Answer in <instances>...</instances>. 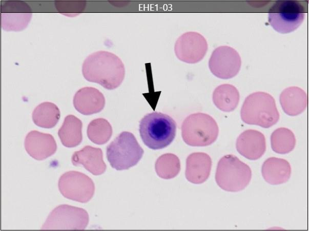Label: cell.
<instances>
[{
  "instance_id": "cell-1",
  "label": "cell",
  "mask_w": 309,
  "mask_h": 231,
  "mask_svg": "<svg viewBox=\"0 0 309 231\" xmlns=\"http://www.w3.org/2000/svg\"><path fill=\"white\" fill-rule=\"evenodd\" d=\"M82 73L88 81L113 90L122 83L125 68L121 60L113 53L99 51L89 55L82 66Z\"/></svg>"
},
{
  "instance_id": "cell-2",
  "label": "cell",
  "mask_w": 309,
  "mask_h": 231,
  "mask_svg": "<svg viewBox=\"0 0 309 231\" xmlns=\"http://www.w3.org/2000/svg\"><path fill=\"white\" fill-rule=\"evenodd\" d=\"M176 131L175 120L168 115L154 112L140 121L139 133L144 144L152 150L163 149L174 140Z\"/></svg>"
},
{
  "instance_id": "cell-3",
  "label": "cell",
  "mask_w": 309,
  "mask_h": 231,
  "mask_svg": "<svg viewBox=\"0 0 309 231\" xmlns=\"http://www.w3.org/2000/svg\"><path fill=\"white\" fill-rule=\"evenodd\" d=\"M245 123L269 128L279 120L280 115L273 97L264 92H256L246 97L240 112Z\"/></svg>"
},
{
  "instance_id": "cell-4",
  "label": "cell",
  "mask_w": 309,
  "mask_h": 231,
  "mask_svg": "<svg viewBox=\"0 0 309 231\" xmlns=\"http://www.w3.org/2000/svg\"><path fill=\"white\" fill-rule=\"evenodd\" d=\"M251 178V168L236 156L226 155L219 160L215 180L222 190L231 192L242 191L249 184Z\"/></svg>"
},
{
  "instance_id": "cell-5",
  "label": "cell",
  "mask_w": 309,
  "mask_h": 231,
  "mask_svg": "<svg viewBox=\"0 0 309 231\" xmlns=\"http://www.w3.org/2000/svg\"><path fill=\"white\" fill-rule=\"evenodd\" d=\"M219 128L215 120L203 113L190 115L181 125L182 137L186 143L193 146H205L214 142Z\"/></svg>"
},
{
  "instance_id": "cell-6",
  "label": "cell",
  "mask_w": 309,
  "mask_h": 231,
  "mask_svg": "<svg viewBox=\"0 0 309 231\" xmlns=\"http://www.w3.org/2000/svg\"><path fill=\"white\" fill-rule=\"evenodd\" d=\"M143 150L134 135L122 132L107 147L106 155L111 166L116 170H128L141 159Z\"/></svg>"
},
{
  "instance_id": "cell-7",
  "label": "cell",
  "mask_w": 309,
  "mask_h": 231,
  "mask_svg": "<svg viewBox=\"0 0 309 231\" xmlns=\"http://www.w3.org/2000/svg\"><path fill=\"white\" fill-rule=\"evenodd\" d=\"M304 7L300 2L277 1L269 10V22L277 32L287 33L298 28L304 19Z\"/></svg>"
},
{
  "instance_id": "cell-8",
  "label": "cell",
  "mask_w": 309,
  "mask_h": 231,
  "mask_svg": "<svg viewBox=\"0 0 309 231\" xmlns=\"http://www.w3.org/2000/svg\"><path fill=\"white\" fill-rule=\"evenodd\" d=\"M89 222L87 212L83 208L61 204L49 214L42 230H84Z\"/></svg>"
},
{
  "instance_id": "cell-9",
  "label": "cell",
  "mask_w": 309,
  "mask_h": 231,
  "mask_svg": "<svg viewBox=\"0 0 309 231\" xmlns=\"http://www.w3.org/2000/svg\"><path fill=\"white\" fill-rule=\"evenodd\" d=\"M58 190L65 198L81 203L88 202L93 197L95 186L92 180L85 174L70 171L60 176Z\"/></svg>"
},
{
  "instance_id": "cell-10",
  "label": "cell",
  "mask_w": 309,
  "mask_h": 231,
  "mask_svg": "<svg viewBox=\"0 0 309 231\" xmlns=\"http://www.w3.org/2000/svg\"><path fill=\"white\" fill-rule=\"evenodd\" d=\"M241 65L238 53L233 48L226 46L216 48L209 61L211 72L218 78L230 79L239 72Z\"/></svg>"
},
{
  "instance_id": "cell-11",
  "label": "cell",
  "mask_w": 309,
  "mask_h": 231,
  "mask_svg": "<svg viewBox=\"0 0 309 231\" xmlns=\"http://www.w3.org/2000/svg\"><path fill=\"white\" fill-rule=\"evenodd\" d=\"M208 50L205 38L196 32H187L180 36L175 42L174 52L181 61L195 64L203 59Z\"/></svg>"
},
{
  "instance_id": "cell-12",
  "label": "cell",
  "mask_w": 309,
  "mask_h": 231,
  "mask_svg": "<svg viewBox=\"0 0 309 231\" xmlns=\"http://www.w3.org/2000/svg\"><path fill=\"white\" fill-rule=\"evenodd\" d=\"M31 16V8L22 1H7L1 7V27L6 31H18L24 29Z\"/></svg>"
},
{
  "instance_id": "cell-13",
  "label": "cell",
  "mask_w": 309,
  "mask_h": 231,
  "mask_svg": "<svg viewBox=\"0 0 309 231\" xmlns=\"http://www.w3.org/2000/svg\"><path fill=\"white\" fill-rule=\"evenodd\" d=\"M24 146L27 153L37 160L47 158L53 155L57 149L55 140L52 135L36 130L27 134Z\"/></svg>"
},
{
  "instance_id": "cell-14",
  "label": "cell",
  "mask_w": 309,
  "mask_h": 231,
  "mask_svg": "<svg viewBox=\"0 0 309 231\" xmlns=\"http://www.w3.org/2000/svg\"><path fill=\"white\" fill-rule=\"evenodd\" d=\"M236 148L238 152L246 159L257 160L263 156L266 150L264 135L257 130H245L237 138Z\"/></svg>"
},
{
  "instance_id": "cell-15",
  "label": "cell",
  "mask_w": 309,
  "mask_h": 231,
  "mask_svg": "<svg viewBox=\"0 0 309 231\" xmlns=\"http://www.w3.org/2000/svg\"><path fill=\"white\" fill-rule=\"evenodd\" d=\"M73 105L80 113L89 115L100 112L105 105L103 94L93 87H84L78 90L73 97Z\"/></svg>"
},
{
  "instance_id": "cell-16",
  "label": "cell",
  "mask_w": 309,
  "mask_h": 231,
  "mask_svg": "<svg viewBox=\"0 0 309 231\" xmlns=\"http://www.w3.org/2000/svg\"><path fill=\"white\" fill-rule=\"evenodd\" d=\"M71 161L74 166H83L94 175H101L106 170L101 150L90 145L74 152Z\"/></svg>"
},
{
  "instance_id": "cell-17",
  "label": "cell",
  "mask_w": 309,
  "mask_h": 231,
  "mask_svg": "<svg viewBox=\"0 0 309 231\" xmlns=\"http://www.w3.org/2000/svg\"><path fill=\"white\" fill-rule=\"evenodd\" d=\"M212 163L211 158L205 153L191 154L186 160V178L194 184L205 182L210 176Z\"/></svg>"
},
{
  "instance_id": "cell-18",
  "label": "cell",
  "mask_w": 309,
  "mask_h": 231,
  "mask_svg": "<svg viewBox=\"0 0 309 231\" xmlns=\"http://www.w3.org/2000/svg\"><path fill=\"white\" fill-rule=\"evenodd\" d=\"M262 176L265 181L272 185L286 182L291 177V167L285 159L272 157L263 162L261 167Z\"/></svg>"
},
{
  "instance_id": "cell-19",
  "label": "cell",
  "mask_w": 309,
  "mask_h": 231,
  "mask_svg": "<svg viewBox=\"0 0 309 231\" xmlns=\"http://www.w3.org/2000/svg\"><path fill=\"white\" fill-rule=\"evenodd\" d=\"M281 107L287 115L297 116L302 113L307 104V96L299 87H291L285 89L279 97Z\"/></svg>"
},
{
  "instance_id": "cell-20",
  "label": "cell",
  "mask_w": 309,
  "mask_h": 231,
  "mask_svg": "<svg viewBox=\"0 0 309 231\" xmlns=\"http://www.w3.org/2000/svg\"><path fill=\"white\" fill-rule=\"evenodd\" d=\"M82 122L74 115H68L64 119L58 135L63 145L73 148L79 145L83 139Z\"/></svg>"
},
{
  "instance_id": "cell-21",
  "label": "cell",
  "mask_w": 309,
  "mask_h": 231,
  "mask_svg": "<svg viewBox=\"0 0 309 231\" xmlns=\"http://www.w3.org/2000/svg\"><path fill=\"white\" fill-rule=\"evenodd\" d=\"M213 101L220 110L230 112L237 107L240 98L237 88L230 84H223L218 86L213 93Z\"/></svg>"
},
{
  "instance_id": "cell-22",
  "label": "cell",
  "mask_w": 309,
  "mask_h": 231,
  "mask_svg": "<svg viewBox=\"0 0 309 231\" xmlns=\"http://www.w3.org/2000/svg\"><path fill=\"white\" fill-rule=\"evenodd\" d=\"M60 115L59 110L56 104L51 102H44L34 109L32 117L36 125L51 129L58 122Z\"/></svg>"
},
{
  "instance_id": "cell-23",
  "label": "cell",
  "mask_w": 309,
  "mask_h": 231,
  "mask_svg": "<svg viewBox=\"0 0 309 231\" xmlns=\"http://www.w3.org/2000/svg\"><path fill=\"white\" fill-rule=\"evenodd\" d=\"M296 142L294 134L286 128L276 129L271 136V148L278 154H285L291 152L294 150Z\"/></svg>"
},
{
  "instance_id": "cell-24",
  "label": "cell",
  "mask_w": 309,
  "mask_h": 231,
  "mask_svg": "<svg viewBox=\"0 0 309 231\" xmlns=\"http://www.w3.org/2000/svg\"><path fill=\"white\" fill-rule=\"evenodd\" d=\"M88 138L93 143L101 145L107 143L112 134V128L107 120L98 118L92 120L87 130Z\"/></svg>"
},
{
  "instance_id": "cell-25",
  "label": "cell",
  "mask_w": 309,
  "mask_h": 231,
  "mask_svg": "<svg viewBox=\"0 0 309 231\" xmlns=\"http://www.w3.org/2000/svg\"><path fill=\"white\" fill-rule=\"evenodd\" d=\"M180 169V161L177 156L173 154H165L160 156L155 163L157 175L164 179L175 177Z\"/></svg>"
},
{
  "instance_id": "cell-26",
  "label": "cell",
  "mask_w": 309,
  "mask_h": 231,
  "mask_svg": "<svg viewBox=\"0 0 309 231\" xmlns=\"http://www.w3.org/2000/svg\"><path fill=\"white\" fill-rule=\"evenodd\" d=\"M55 6L61 14L73 16L79 14L86 7V2H55Z\"/></svg>"
}]
</instances>
